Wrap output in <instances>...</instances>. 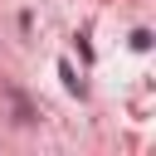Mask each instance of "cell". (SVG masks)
<instances>
[{
	"label": "cell",
	"instance_id": "1",
	"mask_svg": "<svg viewBox=\"0 0 156 156\" xmlns=\"http://www.w3.org/2000/svg\"><path fill=\"white\" fill-rule=\"evenodd\" d=\"M10 107H15V122H34V107L24 93H10Z\"/></svg>",
	"mask_w": 156,
	"mask_h": 156
},
{
	"label": "cell",
	"instance_id": "2",
	"mask_svg": "<svg viewBox=\"0 0 156 156\" xmlns=\"http://www.w3.org/2000/svg\"><path fill=\"white\" fill-rule=\"evenodd\" d=\"M58 78H63V88H68V93H83V78L73 73V63H58Z\"/></svg>",
	"mask_w": 156,
	"mask_h": 156
},
{
	"label": "cell",
	"instance_id": "3",
	"mask_svg": "<svg viewBox=\"0 0 156 156\" xmlns=\"http://www.w3.org/2000/svg\"><path fill=\"white\" fill-rule=\"evenodd\" d=\"M151 44H156V39H151V29H132V49H136V54H146Z\"/></svg>",
	"mask_w": 156,
	"mask_h": 156
}]
</instances>
